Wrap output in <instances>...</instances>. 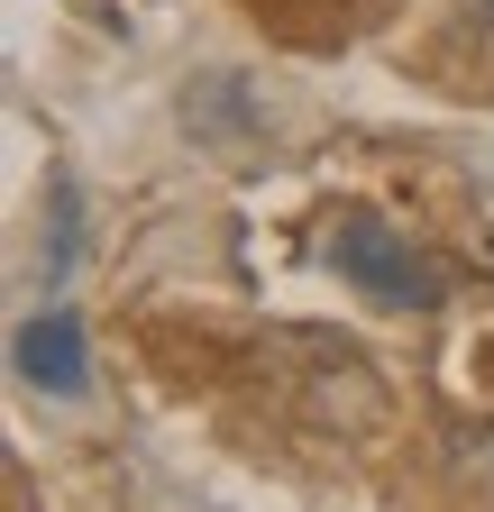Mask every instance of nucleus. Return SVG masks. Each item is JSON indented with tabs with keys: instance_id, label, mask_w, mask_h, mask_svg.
I'll return each instance as SVG.
<instances>
[{
	"instance_id": "2",
	"label": "nucleus",
	"mask_w": 494,
	"mask_h": 512,
	"mask_svg": "<svg viewBox=\"0 0 494 512\" xmlns=\"http://www.w3.org/2000/svg\"><path fill=\"white\" fill-rule=\"evenodd\" d=\"M10 366L37 384V394H55V403H83V394H92V357H83V320H74V311H37V320H19Z\"/></svg>"
},
{
	"instance_id": "3",
	"label": "nucleus",
	"mask_w": 494,
	"mask_h": 512,
	"mask_svg": "<svg viewBox=\"0 0 494 512\" xmlns=\"http://www.w3.org/2000/svg\"><path fill=\"white\" fill-rule=\"evenodd\" d=\"M37 266H46V284L83 266V192H74L65 174L46 183V238H37Z\"/></svg>"
},
{
	"instance_id": "1",
	"label": "nucleus",
	"mask_w": 494,
	"mask_h": 512,
	"mask_svg": "<svg viewBox=\"0 0 494 512\" xmlns=\"http://www.w3.org/2000/svg\"><path fill=\"white\" fill-rule=\"evenodd\" d=\"M330 266L366 293V302H385V311H440L449 302V266L430 247H412L385 211H348L330 229Z\"/></svg>"
}]
</instances>
